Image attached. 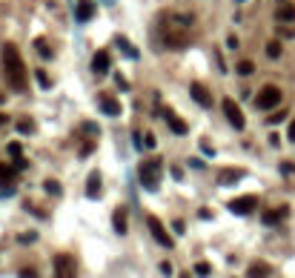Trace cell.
<instances>
[{
    "instance_id": "4",
    "label": "cell",
    "mask_w": 295,
    "mask_h": 278,
    "mask_svg": "<svg viewBox=\"0 0 295 278\" xmlns=\"http://www.w3.org/2000/svg\"><path fill=\"white\" fill-rule=\"evenodd\" d=\"M164 43H166V49H183L189 43V32L183 26H169L164 32Z\"/></svg>"
},
{
    "instance_id": "12",
    "label": "cell",
    "mask_w": 295,
    "mask_h": 278,
    "mask_svg": "<svg viewBox=\"0 0 295 278\" xmlns=\"http://www.w3.org/2000/svg\"><path fill=\"white\" fill-rule=\"evenodd\" d=\"M98 106H100L106 115H120V103H118L115 98H109V95H100V98H98Z\"/></svg>"
},
{
    "instance_id": "2",
    "label": "cell",
    "mask_w": 295,
    "mask_h": 278,
    "mask_svg": "<svg viewBox=\"0 0 295 278\" xmlns=\"http://www.w3.org/2000/svg\"><path fill=\"white\" fill-rule=\"evenodd\" d=\"M161 172H164V166H161V161L158 158H152V161H144L141 164V169H138V178H141V184L147 186V189H158V184H161Z\"/></svg>"
},
{
    "instance_id": "5",
    "label": "cell",
    "mask_w": 295,
    "mask_h": 278,
    "mask_svg": "<svg viewBox=\"0 0 295 278\" xmlns=\"http://www.w3.org/2000/svg\"><path fill=\"white\" fill-rule=\"evenodd\" d=\"M147 224H149V232H152V238H155V241H158L161 247H166V249H172V247H175L172 235L166 232V227L161 224V221H158V218H155V215H149V218H147Z\"/></svg>"
},
{
    "instance_id": "21",
    "label": "cell",
    "mask_w": 295,
    "mask_h": 278,
    "mask_svg": "<svg viewBox=\"0 0 295 278\" xmlns=\"http://www.w3.org/2000/svg\"><path fill=\"white\" fill-rule=\"evenodd\" d=\"M118 46H120V49H123V55H126V58H132V61H135V58H138V49H135V46H132L129 40H123V37H118Z\"/></svg>"
},
{
    "instance_id": "28",
    "label": "cell",
    "mask_w": 295,
    "mask_h": 278,
    "mask_svg": "<svg viewBox=\"0 0 295 278\" xmlns=\"http://www.w3.org/2000/svg\"><path fill=\"white\" fill-rule=\"evenodd\" d=\"M6 152H9V155H12V158H20V152H23V149H20V144H9V147H6Z\"/></svg>"
},
{
    "instance_id": "30",
    "label": "cell",
    "mask_w": 295,
    "mask_h": 278,
    "mask_svg": "<svg viewBox=\"0 0 295 278\" xmlns=\"http://www.w3.org/2000/svg\"><path fill=\"white\" fill-rule=\"evenodd\" d=\"M20 278H37V273H34L32 267H23V270H20Z\"/></svg>"
},
{
    "instance_id": "37",
    "label": "cell",
    "mask_w": 295,
    "mask_h": 278,
    "mask_svg": "<svg viewBox=\"0 0 295 278\" xmlns=\"http://www.w3.org/2000/svg\"><path fill=\"white\" fill-rule=\"evenodd\" d=\"M290 141L295 144V118H293V124H290Z\"/></svg>"
},
{
    "instance_id": "6",
    "label": "cell",
    "mask_w": 295,
    "mask_h": 278,
    "mask_svg": "<svg viewBox=\"0 0 295 278\" xmlns=\"http://www.w3.org/2000/svg\"><path fill=\"white\" fill-rule=\"evenodd\" d=\"M224 115H227V121H230V124H232V126H235L238 132H241V129L246 126L244 112H241V106H238V103H235L232 98H227V100H224Z\"/></svg>"
},
{
    "instance_id": "22",
    "label": "cell",
    "mask_w": 295,
    "mask_h": 278,
    "mask_svg": "<svg viewBox=\"0 0 295 278\" xmlns=\"http://www.w3.org/2000/svg\"><path fill=\"white\" fill-rule=\"evenodd\" d=\"M235 72H238V75H244V78H249V75L255 72V63H252V61H241V63L235 66Z\"/></svg>"
},
{
    "instance_id": "23",
    "label": "cell",
    "mask_w": 295,
    "mask_h": 278,
    "mask_svg": "<svg viewBox=\"0 0 295 278\" xmlns=\"http://www.w3.org/2000/svg\"><path fill=\"white\" fill-rule=\"evenodd\" d=\"M34 46H37V55H40V58H52V49H49V43H46L43 37H37Z\"/></svg>"
},
{
    "instance_id": "36",
    "label": "cell",
    "mask_w": 295,
    "mask_h": 278,
    "mask_svg": "<svg viewBox=\"0 0 295 278\" xmlns=\"http://www.w3.org/2000/svg\"><path fill=\"white\" fill-rule=\"evenodd\" d=\"M172 229H175V232H183L186 227H183V221H175V224H172Z\"/></svg>"
},
{
    "instance_id": "7",
    "label": "cell",
    "mask_w": 295,
    "mask_h": 278,
    "mask_svg": "<svg viewBox=\"0 0 295 278\" xmlns=\"http://www.w3.org/2000/svg\"><path fill=\"white\" fill-rule=\"evenodd\" d=\"M55 278H78L75 258L72 255H58L55 258Z\"/></svg>"
},
{
    "instance_id": "40",
    "label": "cell",
    "mask_w": 295,
    "mask_h": 278,
    "mask_svg": "<svg viewBox=\"0 0 295 278\" xmlns=\"http://www.w3.org/2000/svg\"><path fill=\"white\" fill-rule=\"evenodd\" d=\"M238 3H244V0H238Z\"/></svg>"
},
{
    "instance_id": "29",
    "label": "cell",
    "mask_w": 295,
    "mask_h": 278,
    "mask_svg": "<svg viewBox=\"0 0 295 278\" xmlns=\"http://www.w3.org/2000/svg\"><path fill=\"white\" fill-rule=\"evenodd\" d=\"M17 129L26 135V132H34V124H32V121H20V124H17Z\"/></svg>"
},
{
    "instance_id": "9",
    "label": "cell",
    "mask_w": 295,
    "mask_h": 278,
    "mask_svg": "<svg viewBox=\"0 0 295 278\" xmlns=\"http://www.w3.org/2000/svg\"><path fill=\"white\" fill-rule=\"evenodd\" d=\"M109 66H112V61H109V52H95V58H92V72L95 75H106L109 72Z\"/></svg>"
},
{
    "instance_id": "15",
    "label": "cell",
    "mask_w": 295,
    "mask_h": 278,
    "mask_svg": "<svg viewBox=\"0 0 295 278\" xmlns=\"http://www.w3.org/2000/svg\"><path fill=\"white\" fill-rule=\"evenodd\" d=\"M164 118H166V124H169V129L175 132V135H186V124H183V121H180V118H178V115H175V112H166Z\"/></svg>"
},
{
    "instance_id": "31",
    "label": "cell",
    "mask_w": 295,
    "mask_h": 278,
    "mask_svg": "<svg viewBox=\"0 0 295 278\" xmlns=\"http://www.w3.org/2000/svg\"><path fill=\"white\" fill-rule=\"evenodd\" d=\"M92 149H95V141H86V144H83V147H81V155H89Z\"/></svg>"
},
{
    "instance_id": "25",
    "label": "cell",
    "mask_w": 295,
    "mask_h": 278,
    "mask_svg": "<svg viewBox=\"0 0 295 278\" xmlns=\"http://www.w3.org/2000/svg\"><path fill=\"white\" fill-rule=\"evenodd\" d=\"M195 273H198V276H209V273H212V267H209L206 261H198L195 264Z\"/></svg>"
},
{
    "instance_id": "10",
    "label": "cell",
    "mask_w": 295,
    "mask_h": 278,
    "mask_svg": "<svg viewBox=\"0 0 295 278\" xmlns=\"http://www.w3.org/2000/svg\"><path fill=\"white\" fill-rule=\"evenodd\" d=\"M189 92H192V98H195L198 106H209V103H212L209 92L204 89V83H192V86H189Z\"/></svg>"
},
{
    "instance_id": "32",
    "label": "cell",
    "mask_w": 295,
    "mask_h": 278,
    "mask_svg": "<svg viewBox=\"0 0 295 278\" xmlns=\"http://www.w3.org/2000/svg\"><path fill=\"white\" fill-rule=\"evenodd\" d=\"M144 144H147V147L152 149L155 144H158V141H155V135H152V132H147V141H144Z\"/></svg>"
},
{
    "instance_id": "41",
    "label": "cell",
    "mask_w": 295,
    "mask_h": 278,
    "mask_svg": "<svg viewBox=\"0 0 295 278\" xmlns=\"http://www.w3.org/2000/svg\"><path fill=\"white\" fill-rule=\"evenodd\" d=\"M0 100H3V95H0Z\"/></svg>"
},
{
    "instance_id": "39",
    "label": "cell",
    "mask_w": 295,
    "mask_h": 278,
    "mask_svg": "<svg viewBox=\"0 0 295 278\" xmlns=\"http://www.w3.org/2000/svg\"><path fill=\"white\" fill-rule=\"evenodd\" d=\"M180 278H189V276H180Z\"/></svg>"
},
{
    "instance_id": "27",
    "label": "cell",
    "mask_w": 295,
    "mask_h": 278,
    "mask_svg": "<svg viewBox=\"0 0 295 278\" xmlns=\"http://www.w3.org/2000/svg\"><path fill=\"white\" fill-rule=\"evenodd\" d=\"M34 75H37V83H40L43 89H49V78H46V72H43V69H37Z\"/></svg>"
},
{
    "instance_id": "17",
    "label": "cell",
    "mask_w": 295,
    "mask_h": 278,
    "mask_svg": "<svg viewBox=\"0 0 295 278\" xmlns=\"http://www.w3.org/2000/svg\"><path fill=\"white\" fill-rule=\"evenodd\" d=\"M246 276H249V278H266V276H269V264H264V261H255V264H249V270H246Z\"/></svg>"
},
{
    "instance_id": "3",
    "label": "cell",
    "mask_w": 295,
    "mask_h": 278,
    "mask_svg": "<svg viewBox=\"0 0 295 278\" xmlns=\"http://www.w3.org/2000/svg\"><path fill=\"white\" fill-rule=\"evenodd\" d=\"M281 103V89L275 83H266L261 92H258V98H255V106L258 109H275Z\"/></svg>"
},
{
    "instance_id": "24",
    "label": "cell",
    "mask_w": 295,
    "mask_h": 278,
    "mask_svg": "<svg viewBox=\"0 0 295 278\" xmlns=\"http://www.w3.org/2000/svg\"><path fill=\"white\" fill-rule=\"evenodd\" d=\"M266 55H269L272 61L281 58V43H278V40H269V43H266Z\"/></svg>"
},
{
    "instance_id": "11",
    "label": "cell",
    "mask_w": 295,
    "mask_h": 278,
    "mask_svg": "<svg viewBox=\"0 0 295 278\" xmlns=\"http://www.w3.org/2000/svg\"><path fill=\"white\" fill-rule=\"evenodd\" d=\"M287 213H290L287 207H278V210H266V213H264V224H266V227H272V224H281V221L287 218Z\"/></svg>"
},
{
    "instance_id": "34",
    "label": "cell",
    "mask_w": 295,
    "mask_h": 278,
    "mask_svg": "<svg viewBox=\"0 0 295 278\" xmlns=\"http://www.w3.org/2000/svg\"><path fill=\"white\" fill-rule=\"evenodd\" d=\"M227 43H230V49H238V37H235V34H230V37H227Z\"/></svg>"
},
{
    "instance_id": "14",
    "label": "cell",
    "mask_w": 295,
    "mask_h": 278,
    "mask_svg": "<svg viewBox=\"0 0 295 278\" xmlns=\"http://www.w3.org/2000/svg\"><path fill=\"white\" fill-rule=\"evenodd\" d=\"M244 178V169H224L221 175H218V184L221 186H227V184H235V181Z\"/></svg>"
},
{
    "instance_id": "38",
    "label": "cell",
    "mask_w": 295,
    "mask_h": 278,
    "mask_svg": "<svg viewBox=\"0 0 295 278\" xmlns=\"http://www.w3.org/2000/svg\"><path fill=\"white\" fill-rule=\"evenodd\" d=\"M3 124H6V115H0V126H3Z\"/></svg>"
},
{
    "instance_id": "13",
    "label": "cell",
    "mask_w": 295,
    "mask_h": 278,
    "mask_svg": "<svg viewBox=\"0 0 295 278\" xmlns=\"http://www.w3.org/2000/svg\"><path fill=\"white\" fill-rule=\"evenodd\" d=\"M95 15V3H89V0H81L78 3V9H75V17L81 20V23H86L89 17Z\"/></svg>"
},
{
    "instance_id": "33",
    "label": "cell",
    "mask_w": 295,
    "mask_h": 278,
    "mask_svg": "<svg viewBox=\"0 0 295 278\" xmlns=\"http://www.w3.org/2000/svg\"><path fill=\"white\" fill-rule=\"evenodd\" d=\"M161 273H164V276H172V264L164 261V264H161Z\"/></svg>"
},
{
    "instance_id": "16",
    "label": "cell",
    "mask_w": 295,
    "mask_h": 278,
    "mask_svg": "<svg viewBox=\"0 0 295 278\" xmlns=\"http://www.w3.org/2000/svg\"><path fill=\"white\" fill-rule=\"evenodd\" d=\"M275 17H278V20H284V23H293V20H295V6H293V3H284V0H281V6H278V12H275Z\"/></svg>"
},
{
    "instance_id": "26",
    "label": "cell",
    "mask_w": 295,
    "mask_h": 278,
    "mask_svg": "<svg viewBox=\"0 0 295 278\" xmlns=\"http://www.w3.org/2000/svg\"><path fill=\"white\" fill-rule=\"evenodd\" d=\"M43 186H46V192H52V195H60V184L58 181H46Z\"/></svg>"
},
{
    "instance_id": "18",
    "label": "cell",
    "mask_w": 295,
    "mask_h": 278,
    "mask_svg": "<svg viewBox=\"0 0 295 278\" xmlns=\"http://www.w3.org/2000/svg\"><path fill=\"white\" fill-rule=\"evenodd\" d=\"M86 195H89V198H98L100 195V175H98V172H92L89 181H86Z\"/></svg>"
},
{
    "instance_id": "19",
    "label": "cell",
    "mask_w": 295,
    "mask_h": 278,
    "mask_svg": "<svg viewBox=\"0 0 295 278\" xmlns=\"http://www.w3.org/2000/svg\"><path fill=\"white\" fill-rule=\"evenodd\" d=\"M112 224H115V232H126V210L120 207V210H115V215H112Z\"/></svg>"
},
{
    "instance_id": "1",
    "label": "cell",
    "mask_w": 295,
    "mask_h": 278,
    "mask_svg": "<svg viewBox=\"0 0 295 278\" xmlns=\"http://www.w3.org/2000/svg\"><path fill=\"white\" fill-rule=\"evenodd\" d=\"M3 69H6V81L12 89L23 92L29 86V78H26V66H23V58L17 52L15 43H3Z\"/></svg>"
},
{
    "instance_id": "35",
    "label": "cell",
    "mask_w": 295,
    "mask_h": 278,
    "mask_svg": "<svg viewBox=\"0 0 295 278\" xmlns=\"http://www.w3.org/2000/svg\"><path fill=\"white\" fill-rule=\"evenodd\" d=\"M281 118H284V112H275V115H269V118H266V121H269V124H278Z\"/></svg>"
},
{
    "instance_id": "8",
    "label": "cell",
    "mask_w": 295,
    "mask_h": 278,
    "mask_svg": "<svg viewBox=\"0 0 295 278\" xmlns=\"http://www.w3.org/2000/svg\"><path fill=\"white\" fill-rule=\"evenodd\" d=\"M255 207H258V198L255 195H241L230 201V213H235V215H249Z\"/></svg>"
},
{
    "instance_id": "20",
    "label": "cell",
    "mask_w": 295,
    "mask_h": 278,
    "mask_svg": "<svg viewBox=\"0 0 295 278\" xmlns=\"http://www.w3.org/2000/svg\"><path fill=\"white\" fill-rule=\"evenodd\" d=\"M12 181H15V169L6 166V164H0V184L6 186V184H12Z\"/></svg>"
}]
</instances>
